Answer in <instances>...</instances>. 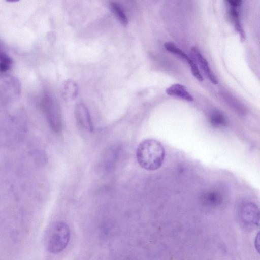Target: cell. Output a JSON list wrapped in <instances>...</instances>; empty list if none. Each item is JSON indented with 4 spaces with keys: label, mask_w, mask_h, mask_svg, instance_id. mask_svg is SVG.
Returning <instances> with one entry per match:
<instances>
[{
    "label": "cell",
    "mask_w": 260,
    "mask_h": 260,
    "mask_svg": "<svg viewBox=\"0 0 260 260\" xmlns=\"http://www.w3.org/2000/svg\"><path fill=\"white\" fill-rule=\"evenodd\" d=\"M165 156L164 146L158 141L147 139L137 147L136 158L139 165L147 171L158 169L162 165Z\"/></svg>",
    "instance_id": "1"
},
{
    "label": "cell",
    "mask_w": 260,
    "mask_h": 260,
    "mask_svg": "<svg viewBox=\"0 0 260 260\" xmlns=\"http://www.w3.org/2000/svg\"><path fill=\"white\" fill-rule=\"evenodd\" d=\"M70 239L68 225L62 221L55 223L48 233L46 245L48 251L56 254L62 251L67 246Z\"/></svg>",
    "instance_id": "2"
},
{
    "label": "cell",
    "mask_w": 260,
    "mask_h": 260,
    "mask_svg": "<svg viewBox=\"0 0 260 260\" xmlns=\"http://www.w3.org/2000/svg\"><path fill=\"white\" fill-rule=\"evenodd\" d=\"M41 106L52 130L60 132L62 128L61 111L57 102L50 95L46 94L43 97Z\"/></svg>",
    "instance_id": "3"
},
{
    "label": "cell",
    "mask_w": 260,
    "mask_h": 260,
    "mask_svg": "<svg viewBox=\"0 0 260 260\" xmlns=\"http://www.w3.org/2000/svg\"><path fill=\"white\" fill-rule=\"evenodd\" d=\"M20 84L15 77L0 76V100L7 101L17 97L20 93Z\"/></svg>",
    "instance_id": "4"
},
{
    "label": "cell",
    "mask_w": 260,
    "mask_h": 260,
    "mask_svg": "<svg viewBox=\"0 0 260 260\" xmlns=\"http://www.w3.org/2000/svg\"><path fill=\"white\" fill-rule=\"evenodd\" d=\"M164 46L168 51L177 56L181 59L185 60V61L188 64L192 75L199 81L202 82L203 80V78L197 64L184 51L178 48L174 43L170 42H166Z\"/></svg>",
    "instance_id": "5"
},
{
    "label": "cell",
    "mask_w": 260,
    "mask_h": 260,
    "mask_svg": "<svg viewBox=\"0 0 260 260\" xmlns=\"http://www.w3.org/2000/svg\"><path fill=\"white\" fill-rule=\"evenodd\" d=\"M75 116L79 126L84 131L91 133L93 125L87 107L83 103L77 104L75 107Z\"/></svg>",
    "instance_id": "6"
},
{
    "label": "cell",
    "mask_w": 260,
    "mask_h": 260,
    "mask_svg": "<svg viewBox=\"0 0 260 260\" xmlns=\"http://www.w3.org/2000/svg\"><path fill=\"white\" fill-rule=\"evenodd\" d=\"M191 51L197 60L200 68L211 82L215 85L218 84V80L210 68L208 61L201 54L198 49L196 47H192Z\"/></svg>",
    "instance_id": "7"
},
{
    "label": "cell",
    "mask_w": 260,
    "mask_h": 260,
    "mask_svg": "<svg viewBox=\"0 0 260 260\" xmlns=\"http://www.w3.org/2000/svg\"><path fill=\"white\" fill-rule=\"evenodd\" d=\"M166 93L171 96L176 97L188 102L193 101V96L181 84H174L166 89Z\"/></svg>",
    "instance_id": "8"
},
{
    "label": "cell",
    "mask_w": 260,
    "mask_h": 260,
    "mask_svg": "<svg viewBox=\"0 0 260 260\" xmlns=\"http://www.w3.org/2000/svg\"><path fill=\"white\" fill-rule=\"evenodd\" d=\"M238 7L230 6L229 14L234 25L235 30L239 34L242 40L245 39V34L239 20V12Z\"/></svg>",
    "instance_id": "9"
},
{
    "label": "cell",
    "mask_w": 260,
    "mask_h": 260,
    "mask_svg": "<svg viewBox=\"0 0 260 260\" xmlns=\"http://www.w3.org/2000/svg\"><path fill=\"white\" fill-rule=\"evenodd\" d=\"M243 216L245 220L256 223L258 221L259 212L256 206L250 204L245 206L243 209Z\"/></svg>",
    "instance_id": "10"
},
{
    "label": "cell",
    "mask_w": 260,
    "mask_h": 260,
    "mask_svg": "<svg viewBox=\"0 0 260 260\" xmlns=\"http://www.w3.org/2000/svg\"><path fill=\"white\" fill-rule=\"evenodd\" d=\"M209 119L210 123L215 127L224 126L227 121L224 114L218 110H214L209 114Z\"/></svg>",
    "instance_id": "11"
},
{
    "label": "cell",
    "mask_w": 260,
    "mask_h": 260,
    "mask_svg": "<svg viewBox=\"0 0 260 260\" xmlns=\"http://www.w3.org/2000/svg\"><path fill=\"white\" fill-rule=\"evenodd\" d=\"M78 92V87L76 83L72 81H67L63 86L62 95L68 100L74 99Z\"/></svg>",
    "instance_id": "12"
},
{
    "label": "cell",
    "mask_w": 260,
    "mask_h": 260,
    "mask_svg": "<svg viewBox=\"0 0 260 260\" xmlns=\"http://www.w3.org/2000/svg\"><path fill=\"white\" fill-rule=\"evenodd\" d=\"M110 7L120 22L123 25L127 24L128 19L122 8L116 3H110Z\"/></svg>",
    "instance_id": "13"
},
{
    "label": "cell",
    "mask_w": 260,
    "mask_h": 260,
    "mask_svg": "<svg viewBox=\"0 0 260 260\" xmlns=\"http://www.w3.org/2000/svg\"><path fill=\"white\" fill-rule=\"evenodd\" d=\"M12 58L6 53L0 56V73L8 71L12 67Z\"/></svg>",
    "instance_id": "14"
},
{
    "label": "cell",
    "mask_w": 260,
    "mask_h": 260,
    "mask_svg": "<svg viewBox=\"0 0 260 260\" xmlns=\"http://www.w3.org/2000/svg\"><path fill=\"white\" fill-rule=\"evenodd\" d=\"M206 197H207V200L210 203H215L217 201H218V200L219 199V194H216L215 192L209 193L207 194V196Z\"/></svg>",
    "instance_id": "15"
},
{
    "label": "cell",
    "mask_w": 260,
    "mask_h": 260,
    "mask_svg": "<svg viewBox=\"0 0 260 260\" xmlns=\"http://www.w3.org/2000/svg\"><path fill=\"white\" fill-rule=\"evenodd\" d=\"M230 6L239 7L241 5L242 1L240 0H230L228 1Z\"/></svg>",
    "instance_id": "16"
},
{
    "label": "cell",
    "mask_w": 260,
    "mask_h": 260,
    "mask_svg": "<svg viewBox=\"0 0 260 260\" xmlns=\"http://www.w3.org/2000/svg\"><path fill=\"white\" fill-rule=\"evenodd\" d=\"M6 53L3 44L0 41V56Z\"/></svg>",
    "instance_id": "17"
}]
</instances>
